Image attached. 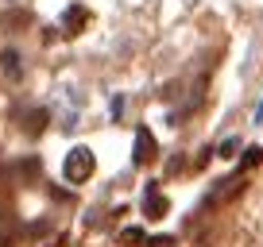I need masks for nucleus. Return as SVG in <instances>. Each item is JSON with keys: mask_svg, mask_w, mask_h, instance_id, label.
Wrapping results in <instances>:
<instances>
[{"mask_svg": "<svg viewBox=\"0 0 263 247\" xmlns=\"http://www.w3.org/2000/svg\"><path fill=\"white\" fill-rule=\"evenodd\" d=\"M93 170H97V158H93L89 147H74L70 155H66L62 174H66V181H70V186H85V181L93 178Z\"/></svg>", "mask_w": 263, "mask_h": 247, "instance_id": "obj_1", "label": "nucleus"}, {"mask_svg": "<svg viewBox=\"0 0 263 247\" xmlns=\"http://www.w3.org/2000/svg\"><path fill=\"white\" fill-rule=\"evenodd\" d=\"M166 209H171V201L159 193V186H147V193H143V216L147 220H163Z\"/></svg>", "mask_w": 263, "mask_h": 247, "instance_id": "obj_2", "label": "nucleus"}, {"mask_svg": "<svg viewBox=\"0 0 263 247\" xmlns=\"http://www.w3.org/2000/svg\"><path fill=\"white\" fill-rule=\"evenodd\" d=\"M151 158H155V139H151L147 128H140L136 132V166H147Z\"/></svg>", "mask_w": 263, "mask_h": 247, "instance_id": "obj_3", "label": "nucleus"}, {"mask_svg": "<svg viewBox=\"0 0 263 247\" xmlns=\"http://www.w3.org/2000/svg\"><path fill=\"white\" fill-rule=\"evenodd\" d=\"M85 24H89V12H85L82 4H70V8L62 12V27H66L70 35H78V31H82Z\"/></svg>", "mask_w": 263, "mask_h": 247, "instance_id": "obj_4", "label": "nucleus"}, {"mask_svg": "<svg viewBox=\"0 0 263 247\" xmlns=\"http://www.w3.org/2000/svg\"><path fill=\"white\" fill-rule=\"evenodd\" d=\"M0 70H4V77H12V81H20V74H24V66H20V54H16V50H4V54H0Z\"/></svg>", "mask_w": 263, "mask_h": 247, "instance_id": "obj_5", "label": "nucleus"}, {"mask_svg": "<svg viewBox=\"0 0 263 247\" xmlns=\"http://www.w3.org/2000/svg\"><path fill=\"white\" fill-rule=\"evenodd\" d=\"M31 24V16H27V12H20V8H12V12H4V16H0V27H4V31H16V27H27Z\"/></svg>", "mask_w": 263, "mask_h": 247, "instance_id": "obj_6", "label": "nucleus"}, {"mask_svg": "<svg viewBox=\"0 0 263 247\" xmlns=\"http://www.w3.org/2000/svg\"><path fill=\"white\" fill-rule=\"evenodd\" d=\"M240 147V139H224L221 143V158H232V151H236Z\"/></svg>", "mask_w": 263, "mask_h": 247, "instance_id": "obj_7", "label": "nucleus"}, {"mask_svg": "<svg viewBox=\"0 0 263 247\" xmlns=\"http://www.w3.org/2000/svg\"><path fill=\"white\" fill-rule=\"evenodd\" d=\"M120 239H124V243H140V239H143V232H140V228H128Z\"/></svg>", "mask_w": 263, "mask_h": 247, "instance_id": "obj_8", "label": "nucleus"}, {"mask_svg": "<svg viewBox=\"0 0 263 247\" xmlns=\"http://www.w3.org/2000/svg\"><path fill=\"white\" fill-rule=\"evenodd\" d=\"M259 158H263V151H259V147H252V151H248V158H244V166H252V162H259Z\"/></svg>", "mask_w": 263, "mask_h": 247, "instance_id": "obj_9", "label": "nucleus"}, {"mask_svg": "<svg viewBox=\"0 0 263 247\" xmlns=\"http://www.w3.org/2000/svg\"><path fill=\"white\" fill-rule=\"evenodd\" d=\"M255 116H259V120H263V105H259V112H255Z\"/></svg>", "mask_w": 263, "mask_h": 247, "instance_id": "obj_10", "label": "nucleus"}]
</instances>
